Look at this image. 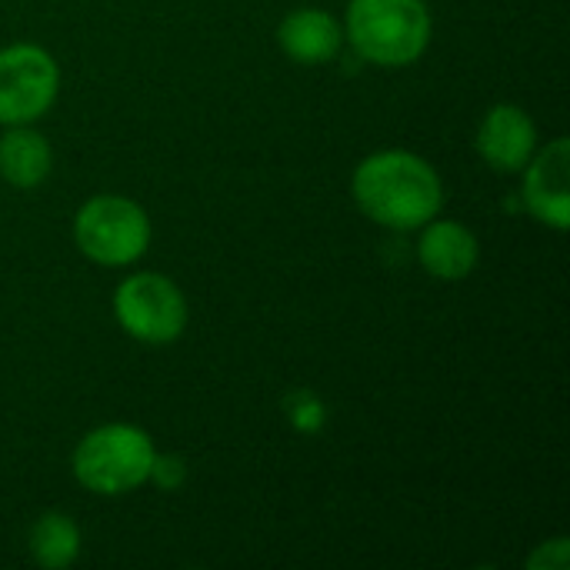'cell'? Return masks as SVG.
<instances>
[{"instance_id":"obj_1","label":"cell","mask_w":570,"mask_h":570,"mask_svg":"<svg viewBox=\"0 0 570 570\" xmlns=\"http://www.w3.org/2000/svg\"><path fill=\"white\" fill-rule=\"evenodd\" d=\"M351 194L364 217L387 230H417L444 207L438 170L411 150H381L361 160Z\"/></svg>"},{"instance_id":"obj_2","label":"cell","mask_w":570,"mask_h":570,"mask_svg":"<svg viewBox=\"0 0 570 570\" xmlns=\"http://www.w3.org/2000/svg\"><path fill=\"white\" fill-rule=\"evenodd\" d=\"M344 37L377 67H407L431 43V10L424 0H351Z\"/></svg>"},{"instance_id":"obj_3","label":"cell","mask_w":570,"mask_h":570,"mask_svg":"<svg viewBox=\"0 0 570 570\" xmlns=\"http://www.w3.org/2000/svg\"><path fill=\"white\" fill-rule=\"evenodd\" d=\"M154 441L134 424H104L90 431L73 451V478L83 491L100 498L130 494L150 478Z\"/></svg>"},{"instance_id":"obj_4","label":"cell","mask_w":570,"mask_h":570,"mask_svg":"<svg viewBox=\"0 0 570 570\" xmlns=\"http://www.w3.org/2000/svg\"><path fill=\"white\" fill-rule=\"evenodd\" d=\"M73 240L83 250V257H90L104 267H124L147 254L150 217L130 197L97 194L77 210Z\"/></svg>"},{"instance_id":"obj_5","label":"cell","mask_w":570,"mask_h":570,"mask_svg":"<svg viewBox=\"0 0 570 570\" xmlns=\"http://www.w3.org/2000/svg\"><path fill=\"white\" fill-rule=\"evenodd\" d=\"M114 317L134 341L170 344L187 327V301L170 277L144 271L117 287Z\"/></svg>"},{"instance_id":"obj_6","label":"cell","mask_w":570,"mask_h":570,"mask_svg":"<svg viewBox=\"0 0 570 570\" xmlns=\"http://www.w3.org/2000/svg\"><path fill=\"white\" fill-rule=\"evenodd\" d=\"M60 90L57 60L37 43L0 50V124H33L50 110Z\"/></svg>"},{"instance_id":"obj_7","label":"cell","mask_w":570,"mask_h":570,"mask_svg":"<svg viewBox=\"0 0 570 570\" xmlns=\"http://www.w3.org/2000/svg\"><path fill=\"white\" fill-rule=\"evenodd\" d=\"M524 204L528 210L554 227H570V140L554 137L544 144V150H534V157L524 164Z\"/></svg>"},{"instance_id":"obj_8","label":"cell","mask_w":570,"mask_h":570,"mask_svg":"<svg viewBox=\"0 0 570 570\" xmlns=\"http://www.w3.org/2000/svg\"><path fill=\"white\" fill-rule=\"evenodd\" d=\"M474 147L488 167L501 174H518L538 150V127L528 110L514 104H498L484 114Z\"/></svg>"},{"instance_id":"obj_9","label":"cell","mask_w":570,"mask_h":570,"mask_svg":"<svg viewBox=\"0 0 570 570\" xmlns=\"http://www.w3.org/2000/svg\"><path fill=\"white\" fill-rule=\"evenodd\" d=\"M424 271L438 281H464L481 257L478 237L458 220H428L417 240Z\"/></svg>"},{"instance_id":"obj_10","label":"cell","mask_w":570,"mask_h":570,"mask_svg":"<svg viewBox=\"0 0 570 570\" xmlns=\"http://www.w3.org/2000/svg\"><path fill=\"white\" fill-rule=\"evenodd\" d=\"M277 43L291 60L314 67V63H327L331 57H337V50L344 43V30L327 10L304 7V10H291L281 20Z\"/></svg>"},{"instance_id":"obj_11","label":"cell","mask_w":570,"mask_h":570,"mask_svg":"<svg viewBox=\"0 0 570 570\" xmlns=\"http://www.w3.org/2000/svg\"><path fill=\"white\" fill-rule=\"evenodd\" d=\"M53 167V154L43 134L27 124H13L0 137V177L13 187H37L47 180Z\"/></svg>"},{"instance_id":"obj_12","label":"cell","mask_w":570,"mask_h":570,"mask_svg":"<svg viewBox=\"0 0 570 570\" xmlns=\"http://www.w3.org/2000/svg\"><path fill=\"white\" fill-rule=\"evenodd\" d=\"M80 554V531L77 524L60 514L47 511L33 528H30V558L47 570L70 568Z\"/></svg>"},{"instance_id":"obj_13","label":"cell","mask_w":570,"mask_h":570,"mask_svg":"<svg viewBox=\"0 0 570 570\" xmlns=\"http://www.w3.org/2000/svg\"><path fill=\"white\" fill-rule=\"evenodd\" d=\"M160 491H177L184 481H187V464L184 458L177 454H154V464H150V478Z\"/></svg>"},{"instance_id":"obj_14","label":"cell","mask_w":570,"mask_h":570,"mask_svg":"<svg viewBox=\"0 0 570 570\" xmlns=\"http://www.w3.org/2000/svg\"><path fill=\"white\" fill-rule=\"evenodd\" d=\"M570 564V541L568 538H554V541H544L531 558H528V568L531 570H568Z\"/></svg>"}]
</instances>
